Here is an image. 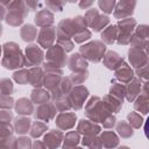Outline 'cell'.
<instances>
[{
    "label": "cell",
    "instance_id": "obj_1",
    "mask_svg": "<svg viewBox=\"0 0 149 149\" xmlns=\"http://www.w3.org/2000/svg\"><path fill=\"white\" fill-rule=\"evenodd\" d=\"M2 65L7 69H17L24 65V58L16 43H6L3 45Z\"/></svg>",
    "mask_w": 149,
    "mask_h": 149
},
{
    "label": "cell",
    "instance_id": "obj_2",
    "mask_svg": "<svg viewBox=\"0 0 149 149\" xmlns=\"http://www.w3.org/2000/svg\"><path fill=\"white\" fill-rule=\"evenodd\" d=\"M7 9L9 10L7 16H6V21L8 24L10 26H19L22 23L24 16L27 15V7L24 5V2L22 1H14V2H8L6 3Z\"/></svg>",
    "mask_w": 149,
    "mask_h": 149
},
{
    "label": "cell",
    "instance_id": "obj_3",
    "mask_svg": "<svg viewBox=\"0 0 149 149\" xmlns=\"http://www.w3.org/2000/svg\"><path fill=\"white\" fill-rule=\"evenodd\" d=\"M86 115L94 122L98 121L102 122L111 114H108V111L104 106L101 100L98 97H93L90 99V101L86 105Z\"/></svg>",
    "mask_w": 149,
    "mask_h": 149
},
{
    "label": "cell",
    "instance_id": "obj_4",
    "mask_svg": "<svg viewBox=\"0 0 149 149\" xmlns=\"http://www.w3.org/2000/svg\"><path fill=\"white\" fill-rule=\"evenodd\" d=\"M105 50L106 47L100 41H93L80 47V52L83 54V57L87 58L91 62H99L102 58Z\"/></svg>",
    "mask_w": 149,
    "mask_h": 149
},
{
    "label": "cell",
    "instance_id": "obj_5",
    "mask_svg": "<svg viewBox=\"0 0 149 149\" xmlns=\"http://www.w3.org/2000/svg\"><path fill=\"white\" fill-rule=\"evenodd\" d=\"M47 61H48V64L61 69L66 62L65 51L59 45H52L49 48L47 52Z\"/></svg>",
    "mask_w": 149,
    "mask_h": 149
},
{
    "label": "cell",
    "instance_id": "obj_6",
    "mask_svg": "<svg viewBox=\"0 0 149 149\" xmlns=\"http://www.w3.org/2000/svg\"><path fill=\"white\" fill-rule=\"evenodd\" d=\"M87 95H88V91H87L86 87H84V86L73 87L70 91V94H69V99L71 101V106L74 109L81 108L84 102H85V99L87 98Z\"/></svg>",
    "mask_w": 149,
    "mask_h": 149
},
{
    "label": "cell",
    "instance_id": "obj_7",
    "mask_svg": "<svg viewBox=\"0 0 149 149\" xmlns=\"http://www.w3.org/2000/svg\"><path fill=\"white\" fill-rule=\"evenodd\" d=\"M56 37V29L55 27H45L42 28L37 35V42L43 48H50L54 43Z\"/></svg>",
    "mask_w": 149,
    "mask_h": 149
},
{
    "label": "cell",
    "instance_id": "obj_8",
    "mask_svg": "<svg viewBox=\"0 0 149 149\" xmlns=\"http://www.w3.org/2000/svg\"><path fill=\"white\" fill-rule=\"evenodd\" d=\"M26 58L27 59L24 61V64L38 65L43 59V52L36 44H31L26 49Z\"/></svg>",
    "mask_w": 149,
    "mask_h": 149
},
{
    "label": "cell",
    "instance_id": "obj_9",
    "mask_svg": "<svg viewBox=\"0 0 149 149\" xmlns=\"http://www.w3.org/2000/svg\"><path fill=\"white\" fill-rule=\"evenodd\" d=\"M56 114V107L54 104L51 102H44V104H41L36 112H35V116L36 119L38 120H42V121H49L50 119H52Z\"/></svg>",
    "mask_w": 149,
    "mask_h": 149
},
{
    "label": "cell",
    "instance_id": "obj_10",
    "mask_svg": "<svg viewBox=\"0 0 149 149\" xmlns=\"http://www.w3.org/2000/svg\"><path fill=\"white\" fill-rule=\"evenodd\" d=\"M76 122V114L71 113V112H62L58 114V116L56 118V125L59 129H69L72 128L74 126Z\"/></svg>",
    "mask_w": 149,
    "mask_h": 149
},
{
    "label": "cell",
    "instance_id": "obj_11",
    "mask_svg": "<svg viewBox=\"0 0 149 149\" xmlns=\"http://www.w3.org/2000/svg\"><path fill=\"white\" fill-rule=\"evenodd\" d=\"M62 139H63L62 132L54 129V130H50L49 133L45 134V136H44V142H43V143L45 144L47 148H49V149H55V148H57V147L61 144Z\"/></svg>",
    "mask_w": 149,
    "mask_h": 149
},
{
    "label": "cell",
    "instance_id": "obj_12",
    "mask_svg": "<svg viewBox=\"0 0 149 149\" xmlns=\"http://www.w3.org/2000/svg\"><path fill=\"white\" fill-rule=\"evenodd\" d=\"M77 130L84 135H95L100 132V127L98 125H95L93 121L80 120V122L78 123Z\"/></svg>",
    "mask_w": 149,
    "mask_h": 149
},
{
    "label": "cell",
    "instance_id": "obj_13",
    "mask_svg": "<svg viewBox=\"0 0 149 149\" xmlns=\"http://www.w3.org/2000/svg\"><path fill=\"white\" fill-rule=\"evenodd\" d=\"M54 22V15L52 13H50L47 9H42L40 10L36 16H35V23L41 27V28H45V27H50V24Z\"/></svg>",
    "mask_w": 149,
    "mask_h": 149
},
{
    "label": "cell",
    "instance_id": "obj_14",
    "mask_svg": "<svg viewBox=\"0 0 149 149\" xmlns=\"http://www.w3.org/2000/svg\"><path fill=\"white\" fill-rule=\"evenodd\" d=\"M44 77L42 69L40 68H33L28 70V83H30L34 86H41L43 84Z\"/></svg>",
    "mask_w": 149,
    "mask_h": 149
},
{
    "label": "cell",
    "instance_id": "obj_15",
    "mask_svg": "<svg viewBox=\"0 0 149 149\" xmlns=\"http://www.w3.org/2000/svg\"><path fill=\"white\" fill-rule=\"evenodd\" d=\"M87 66V63L86 61L84 59L83 56H80L79 54H74L70 57L69 59V68L72 70V71H81L84 69H86Z\"/></svg>",
    "mask_w": 149,
    "mask_h": 149
},
{
    "label": "cell",
    "instance_id": "obj_16",
    "mask_svg": "<svg viewBox=\"0 0 149 149\" xmlns=\"http://www.w3.org/2000/svg\"><path fill=\"white\" fill-rule=\"evenodd\" d=\"M15 109L19 114L22 115H29L33 113L34 107H33V102L30 100H28L27 98H21L17 100L16 105H15Z\"/></svg>",
    "mask_w": 149,
    "mask_h": 149
},
{
    "label": "cell",
    "instance_id": "obj_17",
    "mask_svg": "<svg viewBox=\"0 0 149 149\" xmlns=\"http://www.w3.org/2000/svg\"><path fill=\"white\" fill-rule=\"evenodd\" d=\"M104 63H105V65H106L108 69H115V68H118V66L121 65L122 58H120L116 52L109 51V52H107V55L105 56Z\"/></svg>",
    "mask_w": 149,
    "mask_h": 149
},
{
    "label": "cell",
    "instance_id": "obj_18",
    "mask_svg": "<svg viewBox=\"0 0 149 149\" xmlns=\"http://www.w3.org/2000/svg\"><path fill=\"white\" fill-rule=\"evenodd\" d=\"M100 141L106 148H114L119 143V140L113 132H104L100 136Z\"/></svg>",
    "mask_w": 149,
    "mask_h": 149
},
{
    "label": "cell",
    "instance_id": "obj_19",
    "mask_svg": "<svg viewBox=\"0 0 149 149\" xmlns=\"http://www.w3.org/2000/svg\"><path fill=\"white\" fill-rule=\"evenodd\" d=\"M50 94L47 90H42V88H37L34 90L31 93V100L35 104H44L49 100Z\"/></svg>",
    "mask_w": 149,
    "mask_h": 149
},
{
    "label": "cell",
    "instance_id": "obj_20",
    "mask_svg": "<svg viewBox=\"0 0 149 149\" xmlns=\"http://www.w3.org/2000/svg\"><path fill=\"white\" fill-rule=\"evenodd\" d=\"M36 35H37V30L31 24H26L21 29V37L23 41H27V42L33 41L36 37Z\"/></svg>",
    "mask_w": 149,
    "mask_h": 149
},
{
    "label": "cell",
    "instance_id": "obj_21",
    "mask_svg": "<svg viewBox=\"0 0 149 149\" xmlns=\"http://www.w3.org/2000/svg\"><path fill=\"white\" fill-rule=\"evenodd\" d=\"M15 130L19 133V134H24L29 130V127H30V120L28 118H24V116H21V118H17L15 120Z\"/></svg>",
    "mask_w": 149,
    "mask_h": 149
},
{
    "label": "cell",
    "instance_id": "obj_22",
    "mask_svg": "<svg viewBox=\"0 0 149 149\" xmlns=\"http://www.w3.org/2000/svg\"><path fill=\"white\" fill-rule=\"evenodd\" d=\"M101 38H102L106 43H108V44L113 43L114 40L118 38V29H116V27H115V26H111V27L106 28V29L102 31V34H101Z\"/></svg>",
    "mask_w": 149,
    "mask_h": 149
},
{
    "label": "cell",
    "instance_id": "obj_23",
    "mask_svg": "<svg viewBox=\"0 0 149 149\" xmlns=\"http://www.w3.org/2000/svg\"><path fill=\"white\" fill-rule=\"evenodd\" d=\"M129 6H130L129 2H119L115 8V12H114L115 17H125V16L132 14L133 9Z\"/></svg>",
    "mask_w": 149,
    "mask_h": 149
},
{
    "label": "cell",
    "instance_id": "obj_24",
    "mask_svg": "<svg viewBox=\"0 0 149 149\" xmlns=\"http://www.w3.org/2000/svg\"><path fill=\"white\" fill-rule=\"evenodd\" d=\"M108 22H109V19H108L107 16H105V15H99V14H98V15L94 17V20L91 22L90 27H91L94 31H99V30H101Z\"/></svg>",
    "mask_w": 149,
    "mask_h": 149
},
{
    "label": "cell",
    "instance_id": "obj_25",
    "mask_svg": "<svg viewBox=\"0 0 149 149\" xmlns=\"http://www.w3.org/2000/svg\"><path fill=\"white\" fill-rule=\"evenodd\" d=\"M54 99H55V107L58 108L59 111H68L72 107L69 95H59Z\"/></svg>",
    "mask_w": 149,
    "mask_h": 149
},
{
    "label": "cell",
    "instance_id": "obj_26",
    "mask_svg": "<svg viewBox=\"0 0 149 149\" xmlns=\"http://www.w3.org/2000/svg\"><path fill=\"white\" fill-rule=\"evenodd\" d=\"M83 144L87 146L90 149H101L102 147L100 139H98L95 135H85L83 140Z\"/></svg>",
    "mask_w": 149,
    "mask_h": 149
},
{
    "label": "cell",
    "instance_id": "obj_27",
    "mask_svg": "<svg viewBox=\"0 0 149 149\" xmlns=\"http://www.w3.org/2000/svg\"><path fill=\"white\" fill-rule=\"evenodd\" d=\"M104 106L107 108L108 112H114L116 113L120 107H121V102L119 100H115L114 98H112L111 95H106L104 98Z\"/></svg>",
    "mask_w": 149,
    "mask_h": 149
},
{
    "label": "cell",
    "instance_id": "obj_28",
    "mask_svg": "<svg viewBox=\"0 0 149 149\" xmlns=\"http://www.w3.org/2000/svg\"><path fill=\"white\" fill-rule=\"evenodd\" d=\"M47 130V125L43 123L42 121H35L33 123V127L30 129V135L33 137H38L41 136L44 132Z\"/></svg>",
    "mask_w": 149,
    "mask_h": 149
},
{
    "label": "cell",
    "instance_id": "obj_29",
    "mask_svg": "<svg viewBox=\"0 0 149 149\" xmlns=\"http://www.w3.org/2000/svg\"><path fill=\"white\" fill-rule=\"evenodd\" d=\"M79 142V134L77 132H70L65 135L64 140V146L69 147H76V144Z\"/></svg>",
    "mask_w": 149,
    "mask_h": 149
},
{
    "label": "cell",
    "instance_id": "obj_30",
    "mask_svg": "<svg viewBox=\"0 0 149 149\" xmlns=\"http://www.w3.org/2000/svg\"><path fill=\"white\" fill-rule=\"evenodd\" d=\"M116 78H119L121 81H128L132 78V70H129L127 66H121L116 71Z\"/></svg>",
    "mask_w": 149,
    "mask_h": 149
},
{
    "label": "cell",
    "instance_id": "obj_31",
    "mask_svg": "<svg viewBox=\"0 0 149 149\" xmlns=\"http://www.w3.org/2000/svg\"><path fill=\"white\" fill-rule=\"evenodd\" d=\"M13 92V84L9 79H1L0 80V94L9 95Z\"/></svg>",
    "mask_w": 149,
    "mask_h": 149
},
{
    "label": "cell",
    "instance_id": "obj_32",
    "mask_svg": "<svg viewBox=\"0 0 149 149\" xmlns=\"http://www.w3.org/2000/svg\"><path fill=\"white\" fill-rule=\"evenodd\" d=\"M14 105V100L12 97L7 94H0V108L3 109H10Z\"/></svg>",
    "mask_w": 149,
    "mask_h": 149
},
{
    "label": "cell",
    "instance_id": "obj_33",
    "mask_svg": "<svg viewBox=\"0 0 149 149\" xmlns=\"http://www.w3.org/2000/svg\"><path fill=\"white\" fill-rule=\"evenodd\" d=\"M86 78H87V71H84V70L78 71L76 73H72L71 77H70V79L72 80V84H80Z\"/></svg>",
    "mask_w": 149,
    "mask_h": 149
},
{
    "label": "cell",
    "instance_id": "obj_34",
    "mask_svg": "<svg viewBox=\"0 0 149 149\" xmlns=\"http://www.w3.org/2000/svg\"><path fill=\"white\" fill-rule=\"evenodd\" d=\"M13 134V129L9 123H0V139L9 137Z\"/></svg>",
    "mask_w": 149,
    "mask_h": 149
},
{
    "label": "cell",
    "instance_id": "obj_35",
    "mask_svg": "<svg viewBox=\"0 0 149 149\" xmlns=\"http://www.w3.org/2000/svg\"><path fill=\"white\" fill-rule=\"evenodd\" d=\"M14 79L19 84H26L28 83V70H21L19 72L14 73Z\"/></svg>",
    "mask_w": 149,
    "mask_h": 149
},
{
    "label": "cell",
    "instance_id": "obj_36",
    "mask_svg": "<svg viewBox=\"0 0 149 149\" xmlns=\"http://www.w3.org/2000/svg\"><path fill=\"white\" fill-rule=\"evenodd\" d=\"M30 146H31L30 139L26 136L19 137L16 141V149H30Z\"/></svg>",
    "mask_w": 149,
    "mask_h": 149
},
{
    "label": "cell",
    "instance_id": "obj_37",
    "mask_svg": "<svg viewBox=\"0 0 149 149\" xmlns=\"http://www.w3.org/2000/svg\"><path fill=\"white\" fill-rule=\"evenodd\" d=\"M118 132H119V134L121 135V136H123V137H128V136H130L132 135V129L127 126V123H125V122H120L119 125H118Z\"/></svg>",
    "mask_w": 149,
    "mask_h": 149
},
{
    "label": "cell",
    "instance_id": "obj_38",
    "mask_svg": "<svg viewBox=\"0 0 149 149\" xmlns=\"http://www.w3.org/2000/svg\"><path fill=\"white\" fill-rule=\"evenodd\" d=\"M90 37H91L90 30L85 29V30H83V31H80V33H77V34L74 35V41L78 42V43H80V42H83V41L88 40Z\"/></svg>",
    "mask_w": 149,
    "mask_h": 149
},
{
    "label": "cell",
    "instance_id": "obj_39",
    "mask_svg": "<svg viewBox=\"0 0 149 149\" xmlns=\"http://www.w3.org/2000/svg\"><path fill=\"white\" fill-rule=\"evenodd\" d=\"M115 2L114 1H99V6L100 8L106 12V13H111L113 10V7H114Z\"/></svg>",
    "mask_w": 149,
    "mask_h": 149
},
{
    "label": "cell",
    "instance_id": "obj_40",
    "mask_svg": "<svg viewBox=\"0 0 149 149\" xmlns=\"http://www.w3.org/2000/svg\"><path fill=\"white\" fill-rule=\"evenodd\" d=\"M13 115L8 111H1L0 112V123H9Z\"/></svg>",
    "mask_w": 149,
    "mask_h": 149
},
{
    "label": "cell",
    "instance_id": "obj_41",
    "mask_svg": "<svg viewBox=\"0 0 149 149\" xmlns=\"http://www.w3.org/2000/svg\"><path fill=\"white\" fill-rule=\"evenodd\" d=\"M47 6L50 8V9H52V10H57V12H59V10H62V7H63V2H58V1H48L47 2Z\"/></svg>",
    "mask_w": 149,
    "mask_h": 149
},
{
    "label": "cell",
    "instance_id": "obj_42",
    "mask_svg": "<svg viewBox=\"0 0 149 149\" xmlns=\"http://www.w3.org/2000/svg\"><path fill=\"white\" fill-rule=\"evenodd\" d=\"M102 123H104V127H106V128H111V127H113L114 123H115V118L112 116V115H108V116L102 121Z\"/></svg>",
    "mask_w": 149,
    "mask_h": 149
},
{
    "label": "cell",
    "instance_id": "obj_43",
    "mask_svg": "<svg viewBox=\"0 0 149 149\" xmlns=\"http://www.w3.org/2000/svg\"><path fill=\"white\" fill-rule=\"evenodd\" d=\"M33 149H47V147H45V144H44L43 142H41V141H35Z\"/></svg>",
    "mask_w": 149,
    "mask_h": 149
},
{
    "label": "cell",
    "instance_id": "obj_44",
    "mask_svg": "<svg viewBox=\"0 0 149 149\" xmlns=\"http://www.w3.org/2000/svg\"><path fill=\"white\" fill-rule=\"evenodd\" d=\"M93 2L92 1H88V2H80L79 3V6L81 7V8H86V7H88V6H91Z\"/></svg>",
    "mask_w": 149,
    "mask_h": 149
},
{
    "label": "cell",
    "instance_id": "obj_45",
    "mask_svg": "<svg viewBox=\"0 0 149 149\" xmlns=\"http://www.w3.org/2000/svg\"><path fill=\"white\" fill-rule=\"evenodd\" d=\"M3 16H5V8H3V6L0 3V21L3 19Z\"/></svg>",
    "mask_w": 149,
    "mask_h": 149
},
{
    "label": "cell",
    "instance_id": "obj_46",
    "mask_svg": "<svg viewBox=\"0 0 149 149\" xmlns=\"http://www.w3.org/2000/svg\"><path fill=\"white\" fill-rule=\"evenodd\" d=\"M119 149H128L127 147H121V148H119Z\"/></svg>",
    "mask_w": 149,
    "mask_h": 149
},
{
    "label": "cell",
    "instance_id": "obj_47",
    "mask_svg": "<svg viewBox=\"0 0 149 149\" xmlns=\"http://www.w3.org/2000/svg\"><path fill=\"white\" fill-rule=\"evenodd\" d=\"M77 149H84V148H77Z\"/></svg>",
    "mask_w": 149,
    "mask_h": 149
},
{
    "label": "cell",
    "instance_id": "obj_48",
    "mask_svg": "<svg viewBox=\"0 0 149 149\" xmlns=\"http://www.w3.org/2000/svg\"><path fill=\"white\" fill-rule=\"evenodd\" d=\"M0 52H1V48H0Z\"/></svg>",
    "mask_w": 149,
    "mask_h": 149
}]
</instances>
